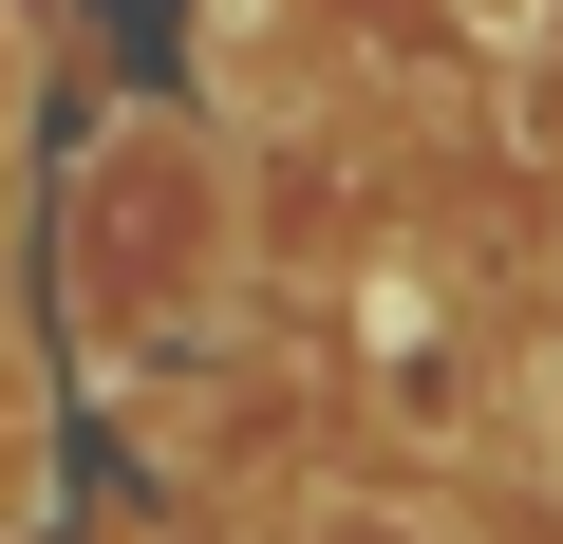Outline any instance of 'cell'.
I'll list each match as a JSON object with an SVG mask.
<instances>
[{"label": "cell", "instance_id": "1", "mask_svg": "<svg viewBox=\"0 0 563 544\" xmlns=\"http://www.w3.org/2000/svg\"><path fill=\"white\" fill-rule=\"evenodd\" d=\"M301 544H395V525H357V507H320V525H301Z\"/></svg>", "mask_w": 563, "mask_h": 544}, {"label": "cell", "instance_id": "2", "mask_svg": "<svg viewBox=\"0 0 563 544\" xmlns=\"http://www.w3.org/2000/svg\"><path fill=\"white\" fill-rule=\"evenodd\" d=\"M0 113H20V20H0Z\"/></svg>", "mask_w": 563, "mask_h": 544}]
</instances>
